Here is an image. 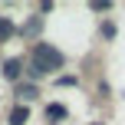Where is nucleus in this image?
I'll return each mask as SVG.
<instances>
[{
    "instance_id": "nucleus-1",
    "label": "nucleus",
    "mask_w": 125,
    "mask_h": 125,
    "mask_svg": "<svg viewBox=\"0 0 125 125\" xmlns=\"http://www.w3.org/2000/svg\"><path fill=\"white\" fill-rule=\"evenodd\" d=\"M62 53L56 50V46H50V43H36L33 46V69L30 73L33 76H43V73H56V69H62Z\"/></svg>"
},
{
    "instance_id": "nucleus-2",
    "label": "nucleus",
    "mask_w": 125,
    "mask_h": 125,
    "mask_svg": "<svg viewBox=\"0 0 125 125\" xmlns=\"http://www.w3.org/2000/svg\"><path fill=\"white\" fill-rule=\"evenodd\" d=\"M30 122V105H13L10 109V125H26Z\"/></svg>"
},
{
    "instance_id": "nucleus-3",
    "label": "nucleus",
    "mask_w": 125,
    "mask_h": 125,
    "mask_svg": "<svg viewBox=\"0 0 125 125\" xmlns=\"http://www.w3.org/2000/svg\"><path fill=\"white\" fill-rule=\"evenodd\" d=\"M66 105H59V102H50L46 105V122H59V119H66Z\"/></svg>"
},
{
    "instance_id": "nucleus-4",
    "label": "nucleus",
    "mask_w": 125,
    "mask_h": 125,
    "mask_svg": "<svg viewBox=\"0 0 125 125\" xmlns=\"http://www.w3.org/2000/svg\"><path fill=\"white\" fill-rule=\"evenodd\" d=\"M20 69H23L20 59H7L3 62V76H7V79H20Z\"/></svg>"
},
{
    "instance_id": "nucleus-5",
    "label": "nucleus",
    "mask_w": 125,
    "mask_h": 125,
    "mask_svg": "<svg viewBox=\"0 0 125 125\" xmlns=\"http://www.w3.org/2000/svg\"><path fill=\"white\" fill-rule=\"evenodd\" d=\"M13 36V23L7 17H0V43H3V40H10Z\"/></svg>"
},
{
    "instance_id": "nucleus-6",
    "label": "nucleus",
    "mask_w": 125,
    "mask_h": 125,
    "mask_svg": "<svg viewBox=\"0 0 125 125\" xmlns=\"http://www.w3.org/2000/svg\"><path fill=\"white\" fill-rule=\"evenodd\" d=\"M17 95L20 99H33L36 95V86H17Z\"/></svg>"
}]
</instances>
